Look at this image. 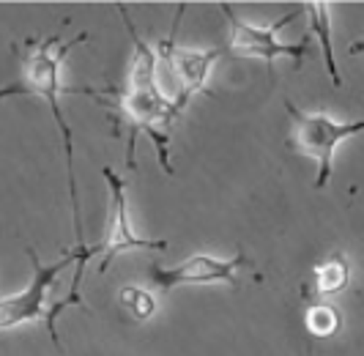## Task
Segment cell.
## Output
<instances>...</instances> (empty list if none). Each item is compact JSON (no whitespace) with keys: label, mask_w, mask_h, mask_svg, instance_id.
Wrapping results in <instances>:
<instances>
[{"label":"cell","mask_w":364,"mask_h":356,"mask_svg":"<svg viewBox=\"0 0 364 356\" xmlns=\"http://www.w3.org/2000/svg\"><path fill=\"white\" fill-rule=\"evenodd\" d=\"M118 14L127 25L129 36H132V44H134V53H132V63H129L127 74V88L124 90H109V107H115L118 118H115V132L118 126L124 124L129 129L127 135V167L134 170V145L140 135H148L154 140L156 148V157L159 164L167 176H173V167H170V142H173V126L181 118L183 107L170 99L159 83H156V58L159 53L151 50L143 36L137 33L134 22L129 19V11L124 3H118Z\"/></svg>","instance_id":"1"},{"label":"cell","mask_w":364,"mask_h":356,"mask_svg":"<svg viewBox=\"0 0 364 356\" xmlns=\"http://www.w3.org/2000/svg\"><path fill=\"white\" fill-rule=\"evenodd\" d=\"M225 11V19H228V44H225V53H230L233 58H255V61H263L269 74L274 71V61L277 58H293V66L299 69L304 63V58L310 53V38L299 41V44H285L279 38V31L285 25H291L293 19L299 17V11H288L282 19H274L272 25H252L247 19H241L233 11V6L222 3L219 6Z\"/></svg>","instance_id":"4"},{"label":"cell","mask_w":364,"mask_h":356,"mask_svg":"<svg viewBox=\"0 0 364 356\" xmlns=\"http://www.w3.org/2000/svg\"><path fill=\"white\" fill-rule=\"evenodd\" d=\"M82 41H88V33H77L74 38H66L60 33H53L41 41H33V50L22 58V66L14 83H9L6 88H0V99L9 96H38L50 105L53 121L60 132L63 140V154H66V181H69V197H72V219H74V239L77 247L82 244V219H80V197H77V176H74V135L72 126L63 115L60 107V66L66 61V55L74 47H80Z\"/></svg>","instance_id":"2"},{"label":"cell","mask_w":364,"mask_h":356,"mask_svg":"<svg viewBox=\"0 0 364 356\" xmlns=\"http://www.w3.org/2000/svg\"><path fill=\"white\" fill-rule=\"evenodd\" d=\"M102 176L109 187V197H112V219H109L107 239L102 241V263H99V274H105L112 261L121 255V252H134V249H162L170 247V241H151V239H140L137 233L132 231V222H129V206H127V184L124 178L118 176L112 167H102Z\"/></svg>","instance_id":"8"},{"label":"cell","mask_w":364,"mask_h":356,"mask_svg":"<svg viewBox=\"0 0 364 356\" xmlns=\"http://www.w3.org/2000/svg\"><path fill=\"white\" fill-rule=\"evenodd\" d=\"M244 263H247L244 255H233V258L192 255L173 268L151 263L146 268V274L151 285L159 290H173L181 285H230V288H238V268Z\"/></svg>","instance_id":"7"},{"label":"cell","mask_w":364,"mask_h":356,"mask_svg":"<svg viewBox=\"0 0 364 356\" xmlns=\"http://www.w3.org/2000/svg\"><path fill=\"white\" fill-rule=\"evenodd\" d=\"M307 356H315V354H312V340L307 342Z\"/></svg>","instance_id":"14"},{"label":"cell","mask_w":364,"mask_h":356,"mask_svg":"<svg viewBox=\"0 0 364 356\" xmlns=\"http://www.w3.org/2000/svg\"><path fill=\"white\" fill-rule=\"evenodd\" d=\"M183 9H186V6H178L176 25H173L170 36L159 41V50H156V53L162 55L164 61L170 63V69L176 71V77H178V83H181V90H178L176 102L186 110V105L192 102V96H198V93L205 90L211 66L225 55V47H208V50L181 47V44L176 41V31H178V25H181V19H183Z\"/></svg>","instance_id":"6"},{"label":"cell","mask_w":364,"mask_h":356,"mask_svg":"<svg viewBox=\"0 0 364 356\" xmlns=\"http://www.w3.org/2000/svg\"><path fill=\"white\" fill-rule=\"evenodd\" d=\"M350 55H364V38L356 41V44H350Z\"/></svg>","instance_id":"13"},{"label":"cell","mask_w":364,"mask_h":356,"mask_svg":"<svg viewBox=\"0 0 364 356\" xmlns=\"http://www.w3.org/2000/svg\"><path fill=\"white\" fill-rule=\"evenodd\" d=\"M312 277H315V293L318 296H334V293L346 290L348 283H350V263H348L346 255L334 252L315 266Z\"/></svg>","instance_id":"10"},{"label":"cell","mask_w":364,"mask_h":356,"mask_svg":"<svg viewBox=\"0 0 364 356\" xmlns=\"http://www.w3.org/2000/svg\"><path fill=\"white\" fill-rule=\"evenodd\" d=\"M28 258L33 263V280L31 285L17 293V296H9V299H0V329H14L19 323H28V320H36V323H47V332L53 337L55 348H58V329H55V313L47 310L44 304L50 299V288H53L55 277L69 266V263H77V249L63 255V261H58L53 266H41L36 249L28 247Z\"/></svg>","instance_id":"5"},{"label":"cell","mask_w":364,"mask_h":356,"mask_svg":"<svg viewBox=\"0 0 364 356\" xmlns=\"http://www.w3.org/2000/svg\"><path fill=\"white\" fill-rule=\"evenodd\" d=\"M307 19H310V31L318 36L321 41V55H323V66H326V74L331 77L334 88L343 85V77H340V69H337V58H334V44H331V6L328 3H307Z\"/></svg>","instance_id":"9"},{"label":"cell","mask_w":364,"mask_h":356,"mask_svg":"<svg viewBox=\"0 0 364 356\" xmlns=\"http://www.w3.org/2000/svg\"><path fill=\"white\" fill-rule=\"evenodd\" d=\"M118 302H121V307L132 315V320H137V323L154 318V313H156V296H154L151 290H146V288H140V285H127V288H121Z\"/></svg>","instance_id":"12"},{"label":"cell","mask_w":364,"mask_h":356,"mask_svg":"<svg viewBox=\"0 0 364 356\" xmlns=\"http://www.w3.org/2000/svg\"><path fill=\"white\" fill-rule=\"evenodd\" d=\"M304 326L312 340H328L340 335L343 329V315L334 304L328 302H312L304 313Z\"/></svg>","instance_id":"11"},{"label":"cell","mask_w":364,"mask_h":356,"mask_svg":"<svg viewBox=\"0 0 364 356\" xmlns=\"http://www.w3.org/2000/svg\"><path fill=\"white\" fill-rule=\"evenodd\" d=\"M285 110L291 115V135H288V148L310 157L318 162V176H315V189H323L331 173H334V151L343 140L364 135V118L356 121H334L326 112H307L299 110L293 102H285Z\"/></svg>","instance_id":"3"}]
</instances>
